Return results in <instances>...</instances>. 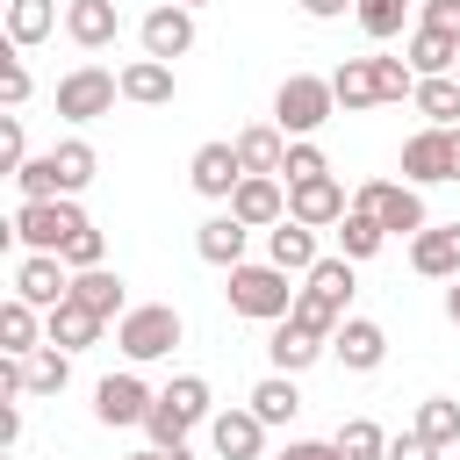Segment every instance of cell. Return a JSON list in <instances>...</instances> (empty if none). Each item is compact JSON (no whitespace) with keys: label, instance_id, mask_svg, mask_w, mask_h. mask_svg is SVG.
I'll return each mask as SVG.
<instances>
[{"label":"cell","instance_id":"obj_35","mask_svg":"<svg viewBox=\"0 0 460 460\" xmlns=\"http://www.w3.org/2000/svg\"><path fill=\"white\" fill-rule=\"evenodd\" d=\"M410 431H417V438H431V446L446 453V446L460 438V402H453V395H424V402H417V424H410Z\"/></svg>","mask_w":460,"mask_h":460},{"label":"cell","instance_id":"obj_9","mask_svg":"<svg viewBox=\"0 0 460 460\" xmlns=\"http://www.w3.org/2000/svg\"><path fill=\"white\" fill-rule=\"evenodd\" d=\"M14 295L50 316L58 302H72V266H65L58 252H22V259H14Z\"/></svg>","mask_w":460,"mask_h":460},{"label":"cell","instance_id":"obj_54","mask_svg":"<svg viewBox=\"0 0 460 460\" xmlns=\"http://www.w3.org/2000/svg\"><path fill=\"white\" fill-rule=\"evenodd\" d=\"M453 79H460V65H453Z\"/></svg>","mask_w":460,"mask_h":460},{"label":"cell","instance_id":"obj_11","mask_svg":"<svg viewBox=\"0 0 460 460\" xmlns=\"http://www.w3.org/2000/svg\"><path fill=\"white\" fill-rule=\"evenodd\" d=\"M230 216H237L244 230H273V223H288V180L244 172V180H237V194H230Z\"/></svg>","mask_w":460,"mask_h":460},{"label":"cell","instance_id":"obj_33","mask_svg":"<svg viewBox=\"0 0 460 460\" xmlns=\"http://www.w3.org/2000/svg\"><path fill=\"white\" fill-rule=\"evenodd\" d=\"M65 381H72V352L43 345V352H29V359H22V395H58Z\"/></svg>","mask_w":460,"mask_h":460},{"label":"cell","instance_id":"obj_51","mask_svg":"<svg viewBox=\"0 0 460 460\" xmlns=\"http://www.w3.org/2000/svg\"><path fill=\"white\" fill-rule=\"evenodd\" d=\"M446 323H453V331H460V280H453V288H446Z\"/></svg>","mask_w":460,"mask_h":460},{"label":"cell","instance_id":"obj_39","mask_svg":"<svg viewBox=\"0 0 460 460\" xmlns=\"http://www.w3.org/2000/svg\"><path fill=\"white\" fill-rule=\"evenodd\" d=\"M402 7H410V0H359L352 14H359V29H367V43H388V36H402Z\"/></svg>","mask_w":460,"mask_h":460},{"label":"cell","instance_id":"obj_6","mask_svg":"<svg viewBox=\"0 0 460 460\" xmlns=\"http://www.w3.org/2000/svg\"><path fill=\"white\" fill-rule=\"evenodd\" d=\"M352 208H367L388 237H424L431 230V216H424V194L410 187V180H367L359 194H352Z\"/></svg>","mask_w":460,"mask_h":460},{"label":"cell","instance_id":"obj_37","mask_svg":"<svg viewBox=\"0 0 460 460\" xmlns=\"http://www.w3.org/2000/svg\"><path fill=\"white\" fill-rule=\"evenodd\" d=\"M381 244H388V230H381V223H374V216H367V208H352V216H345V223H338V252H345V259H352V266H359V259H374V252H381Z\"/></svg>","mask_w":460,"mask_h":460},{"label":"cell","instance_id":"obj_29","mask_svg":"<svg viewBox=\"0 0 460 460\" xmlns=\"http://www.w3.org/2000/svg\"><path fill=\"white\" fill-rule=\"evenodd\" d=\"M244 410H252L259 424H288V417L302 410V388H295V374H266V381L244 395Z\"/></svg>","mask_w":460,"mask_h":460},{"label":"cell","instance_id":"obj_53","mask_svg":"<svg viewBox=\"0 0 460 460\" xmlns=\"http://www.w3.org/2000/svg\"><path fill=\"white\" fill-rule=\"evenodd\" d=\"M180 7H208V0H180Z\"/></svg>","mask_w":460,"mask_h":460},{"label":"cell","instance_id":"obj_15","mask_svg":"<svg viewBox=\"0 0 460 460\" xmlns=\"http://www.w3.org/2000/svg\"><path fill=\"white\" fill-rule=\"evenodd\" d=\"M288 216L309 223V230H338V223L352 216V201H345L338 180H309V187H288Z\"/></svg>","mask_w":460,"mask_h":460},{"label":"cell","instance_id":"obj_46","mask_svg":"<svg viewBox=\"0 0 460 460\" xmlns=\"http://www.w3.org/2000/svg\"><path fill=\"white\" fill-rule=\"evenodd\" d=\"M388 460H438V446L417 438V431H402V438H388Z\"/></svg>","mask_w":460,"mask_h":460},{"label":"cell","instance_id":"obj_16","mask_svg":"<svg viewBox=\"0 0 460 460\" xmlns=\"http://www.w3.org/2000/svg\"><path fill=\"white\" fill-rule=\"evenodd\" d=\"M208 446H216V460H259L266 453V424L252 410H216L208 417Z\"/></svg>","mask_w":460,"mask_h":460},{"label":"cell","instance_id":"obj_27","mask_svg":"<svg viewBox=\"0 0 460 460\" xmlns=\"http://www.w3.org/2000/svg\"><path fill=\"white\" fill-rule=\"evenodd\" d=\"M50 172H58V194L72 201L79 187H93L101 158H93V144H86V137H65V144H50Z\"/></svg>","mask_w":460,"mask_h":460},{"label":"cell","instance_id":"obj_47","mask_svg":"<svg viewBox=\"0 0 460 460\" xmlns=\"http://www.w3.org/2000/svg\"><path fill=\"white\" fill-rule=\"evenodd\" d=\"M280 460H338V446H331V438H288Z\"/></svg>","mask_w":460,"mask_h":460},{"label":"cell","instance_id":"obj_2","mask_svg":"<svg viewBox=\"0 0 460 460\" xmlns=\"http://www.w3.org/2000/svg\"><path fill=\"white\" fill-rule=\"evenodd\" d=\"M216 417V395H208V381L201 374H180L172 388H158V402H151V417H144V431H151V446H187V431L194 424H208Z\"/></svg>","mask_w":460,"mask_h":460},{"label":"cell","instance_id":"obj_19","mask_svg":"<svg viewBox=\"0 0 460 460\" xmlns=\"http://www.w3.org/2000/svg\"><path fill=\"white\" fill-rule=\"evenodd\" d=\"M410 266L424 280H460V223H431L424 237H410Z\"/></svg>","mask_w":460,"mask_h":460},{"label":"cell","instance_id":"obj_41","mask_svg":"<svg viewBox=\"0 0 460 460\" xmlns=\"http://www.w3.org/2000/svg\"><path fill=\"white\" fill-rule=\"evenodd\" d=\"M58 259H65L72 273H93V266H108V237H101V230L86 223V230H79V237H72V244H65Z\"/></svg>","mask_w":460,"mask_h":460},{"label":"cell","instance_id":"obj_24","mask_svg":"<svg viewBox=\"0 0 460 460\" xmlns=\"http://www.w3.org/2000/svg\"><path fill=\"white\" fill-rule=\"evenodd\" d=\"M0 352H14V359L43 352V309H29L22 295H7V302H0Z\"/></svg>","mask_w":460,"mask_h":460},{"label":"cell","instance_id":"obj_42","mask_svg":"<svg viewBox=\"0 0 460 460\" xmlns=\"http://www.w3.org/2000/svg\"><path fill=\"white\" fill-rule=\"evenodd\" d=\"M295 323H302V331H316V338H338L345 309H331V302H316V295L302 288V295H295Z\"/></svg>","mask_w":460,"mask_h":460},{"label":"cell","instance_id":"obj_38","mask_svg":"<svg viewBox=\"0 0 460 460\" xmlns=\"http://www.w3.org/2000/svg\"><path fill=\"white\" fill-rule=\"evenodd\" d=\"M280 180H288V187H309V180H331V158H323V151H316L309 137H295V144H288V165H280Z\"/></svg>","mask_w":460,"mask_h":460},{"label":"cell","instance_id":"obj_26","mask_svg":"<svg viewBox=\"0 0 460 460\" xmlns=\"http://www.w3.org/2000/svg\"><path fill=\"white\" fill-rule=\"evenodd\" d=\"M122 101H137V108H165V101H172V65H158V58H129V65H122Z\"/></svg>","mask_w":460,"mask_h":460},{"label":"cell","instance_id":"obj_50","mask_svg":"<svg viewBox=\"0 0 460 460\" xmlns=\"http://www.w3.org/2000/svg\"><path fill=\"white\" fill-rule=\"evenodd\" d=\"M129 460H194V453H187V446H172V453H165V446H144V453H129Z\"/></svg>","mask_w":460,"mask_h":460},{"label":"cell","instance_id":"obj_1","mask_svg":"<svg viewBox=\"0 0 460 460\" xmlns=\"http://www.w3.org/2000/svg\"><path fill=\"white\" fill-rule=\"evenodd\" d=\"M331 93H338L345 115H359V108H381V101H410L417 72H410V58H345L331 72Z\"/></svg>","mask_w":460,"mask_h":460},{"label":"cell","instance_id":"obj_44","mask_svg":"<svg viewBox=\"0 0 460 460\" xmlns=\"http://www.w3.org/2000/svg\"><path fill=\"white\" fill-rule=\"evenodd\" d=\"M0 165L22 172L29 165V144H22V115H0Z\"/></svg>","mask_w":460,"mask_h":460},{"label":"cell","instance_id":"obj_18","mask_svg":"<svg viewBox=\"0 0 460 460\" xmlns=\"http://www.w3.org/2000/svg\"><path fill=\"white\" fill-rule=\"evenodd\" d=\"M65 36H72L79 50H108V43L122 36L115 0H65Z\"/></svg>","mask_w":460,"mask_h":460},{"label":"cell","instance_id":"obj_20","mask_svg":"<svg viewBox=\"0 0 460 460\" xmlns=\"http://www.w3.org/2000/svg\"><path fill=\"white\" fill-rule=\"evenodd\" d=\"M323 352H331V338L302 331L295 316H288V323H273V338H266V359H273V374H302V367H316Z\"/></svg>","mask_w":460,"mask_h":460},{"label":"cell","instance_id":"obj_34","mask_svg":"<svg viewBox=\"0 0 460 460\" xmlns=\"http://www.w3.org/2000/svg\"><path fill=\"white\" fill-rule=\"evenodd\" d=\"M453 65H460V43L453 36H438V29H417L410 36V72L417 79H446Z\"/></svg>","mask_w":460,"mask_h":460},{"label":"cell","instance_id":"obj_30","mask_svg":"<svg viewBox=\"0 0 460 460\" xmlns=\"http://www.w3.org/2000/svg\"><path fill=\"white\" fill-rule=\"evenodd\" d=\"M50 29H58V0H7V43L14 50H36Z\"/></svg>","mask_w":460,"mask_h":460},{"label":"cell","instance_id":"obj_5","mask_svg":"<svg viewBox=\"0 0 460 460\" xmlns=\"http://www.w3.org/2000/svg\"><path fill=\"white\" fill-rule=\"evenodd\" d=\"M180 338H187V323H180L172 302H137L129 316H115V345H122L137 367H144V359H165Z\"/></svg>","mask_w":460,"mask_h":460},{"label":"cell","instance_id":"obj_13","mask_svg":"<svg viewBox=\"0 0 460 460\" xmlns=\"http://www.w3.org/2000/svg\"><path fill=\"white\" fill-rule=\"evenodd\" d=\"M402 180H410V187L453 180V129H417V137L402 144Z\"/></svg>","mask_w":460,"mask_h":460},{"label":"cell","instance_id":"obj_31","mask_svg":"<svg viewBox=\"0 0 460 460\" xmlns=\"http://www.w3.org/2000/svg\"><path fill=\"white\" fill-rule=\"evenodd\" d=\"M417 115L431 122V129H460V79L446 72V79H417Z\"/></svg>","mask_w":460,"mask_h":460},{"label":"cell","instance_id":"obj_36","mask_svg":"<svg viewBox=\"0 0 460 460\" xmlns=\"http://www.w3.org/2000/svg\"><path fill=\"white\" fill-rule=\"evenodd\" d=\"M331 446H338V460H388V431L374 417H345Z\"/></svg>","mask_w":460,"mask_h":460},{"label":"cell","instance_id":"obj_48","mask_svg":"<svg viewBox=\"0 0 460 460\" xmlns=\"http://www.w3.org/2000/svg\"><path fill=\"white\" fill-rule=\"evenodd\" d=\"M352 7H359V0H302L309 22H338V14H352Z\"/></svg>","mask_w":460,"mask_h":460},{"label":"cell","instance_id":"obj_23","mask_svg":"<svg viewBox=\"0 0 460 460\" xmlns=\"http://www.w3.org/2000/svg\"><path fill=\"white\" fill-rule=\"evenodd\" d=\"M244 237H252V230L223 208V216H208V223L194 230V252H201L208 266H223V273H230V266H244Z\"/></svg>","mask_w":460,"mask_h":460},{"label":"cell","instance_id":"obj_7","mask_svg":"<svg viewBox=\"0 0 460 460\" xmlns=\"http://www.w3.org/2000/svg\"><path fill=\"white\" fill-rule=\"evenodd\" d=\"M79 230H86L79 201H22L14 223H7V237H14L22 252H65Z\"/></svg>","mask_w":460,"mask_h":460},{"label":"cell","instance_id":"obj_8","mask_svg":"<svg viewBox=\"0 0 460 460\" xmlns=\"http://www.w3.org/2000/svg\"><path fill=\"white\" fill-rule=\"evenodd\" d=\"M115 101H122V72H108V65H72L58 79V115L65 122H101Z\"/></svg>","mask_w":460,"mask_h":460},{"label":"cell","instance_id":"obj_10","mask_svg":"<svg viewBox=\"0 0 460 460\" xmlns=\"http://www.w3.org/2000/svg\"><path fill=\"white\" fill-rule=\"evenodd\" d=\"M137 43H144V58H158V65L187 58V50H194V7H180V0L151 7V14H144V29H137Z\"/></svg>","mask_w":460,"mask_h":460},{"label":"cell","instance_id":"obj_4","mask_svg":"<svg viewBox=\"0 0 460 460\" xmlns=\"http://www.w3.org/2000/svg\"><path fill=\"white\" fill-rule=\"evenodd\" d=\"M331 115H338V93H331L323 72H288V79H280V93H273V122L288 129V144H295V137H316Z\"/></svg>","mask_w":460,"mask_h":460},{"label":"cell","instance_id":"obj_22","mask_svg":"<svg viewBox=\"0 0 460 460\" xmlns=\"http://www.w3.org/2000/svg\"><path fill=\"white\" fill-rule=\"evenodd\" d=\"M237 158H244V172L280 180V165H288V129H280V122H252V129H237Z\"/></svg>","mask_w":460,"mask_h":460},{"label":"cell","instance_id":"obj_52","mask_svg":"<svg viewBox=\"0 0 460 460\" xmlns=\"http://www.w3.org/2000/svg\"><path fill=\"white\" fill-rule=\"evenodd\" d=\"M453 180H460V129H453Z\"/></svg>","mask_w":460,"mask_h":460},{"label":"cell","instance_id":"obj_17","mask_svg":"<svg viewBox=\"0 0 460 460\" xmlns=\"http://www.w3.org/2000/svg\"><path fill=\"white\" fill-rule=\"evenodd\" d=\"M331 352H338L352 374H374V367L388 359V331H381L374 316H345V323H338V338H331Z\"/></svg>","mask_w":460,"mask_h":460},{"label":"cell","instance_id":"obj_40","mask_svg":"<svg viewBox=\"0 0 460 460\" xmlns=\"http://www.w3.org/2000/svg\"><path fill=\"white\" fill-rule=\"evenodd\" d=\"M14 187H22V201H65V194H58V172H50V151H36V158L14 172Z\"/></svg>","mask_w":460,"mask_h":460},{"label":"cell","instance_id":"obj_32","mask_svg":"<svg viewBox=\"0 0 460 460\" xmlns=\"http://www.w3.org/2000/svg\"><path fill=\"white\" fill-rule=\"evenodd\" d=\"M302 288H309L316 302H331V309H345V302H352V259H345V252H331V259H316V266L302 273Z\"/></svg>","mask_w":460,"mask_h":460},{"label":"cell","instance_id":"obj_14","mask_svg":"<svg viewBox=\"0 0 460 460\" xmlns=\"http://www.w3.org/2000/svg\"><path fill=\"white\" fill-rule=\"evenodd\" d=\"M187 180H194V194H208V201H230V194H237V180H244V158H237V144H201V151H194V165H187Z\"/></svg>","mask_w":460,"mask_h":460},{"label":"cell","instance_id":"obj_45","mask_svg":"<svg viewBox=\"0 0 460 460\" xmlns=\"http://www.w3.org/2000/svg\"><path fill=\"white\" fill-rule=\"evenodd\" d=\"M424 29H438V36L460 43V0H424Z\"/></svg>","mask_w":460,"mask_h":460},{"label":"cell","instance_id":"obj_21","mask_svg":"<svg viewBox=\"0 0 460 460\" xmlns=\"http://www.w3.org/2000/svg\"><path fill=\"white\" fill-rule=\"evenodd\" d=\"M316 259H323V252H316V230H309V223L288 216V223L266 230V266H280V273H309Z\"/></svg>","mask_w":460,"mask_h":460},{"label":"cell","instance_id":"obj_12","mask_svg":"<svg viewBox=\"0 0 460 460\" xmlns=\"http://www.w3.org/2000/svg\"><path fill=\"white\" fill-rule=\"evenodd\" d=\"M151 388L137 381V374H108V381H93V417L108 424V431H122V424H144L151 417Z\"/></svg>","mask_w":460,"mask_h":460},{"label":"cell","instance_id":"obj_25","mask_svg":"<svg viewBox=\"0 0 460 460\" xmlns=\"http://www.w3.org/2000/svg\"><path fill=\"white\" fill-rule=\"evenodd\" d=\"M93 338H101V316L79 309V302H58V309L43 316V345H58V352H86Z\"/></svg>","mask_w":460,"mask_h":460},{"label":"cell","instance_id":"obj_49","mask_svg":"<svg viewBox=\"0 0 460 460\" xmlns=\"http://www.w3.org/2000/svg\"><path fill=\"white\" fill-rule=\"evenodd\" d=\"M14 438H22V410H14V402H0V446H14Z\"/></svg>","mask_w":460,"mask_h":460},{"label":"cell","instance_id":"obj_3","mask_svg":"<svg viewBox=\"0 0 460 460\" xmlns=\"http://www.w3.org/2000/svg\"><path fill=\"white\" fill-rule=\"evenodd\" d=\"M223 295H230V309L252 316V323H288L302 288H288L280 266H252V259H244V266H230V288H223Z\"/></svg>","mask_w":460,"mask_h":460},{"label":"cell","instance_id":"obj_43","mask_svg":"<svg viewBox=\"0 0 460 460\" xmlns=\"http://www.w3.org/2000/svg\"><path fill=\"white\" fill-rule=\"evenodd\" d=\"M29 86H36V79H29V65H22L14 50H7V58H0V101H7V115H14L22 101H29Z\"/></svg>","mask_w":460,"mask_h":460},{"label":"cell","instance_id":"obj_28","mask_svg":"<svg viewBox=\"0 0 460 460\" xmlns=\"http://www.w3.org/2000/svg\"><path fill=\"white\" fill-rule=\"evenodd\" d=\"M72 302H79V309H93L101 323H108V316H129V302H122V273H108V266L72 273Z\"/></svg>","mask_w":460,"mask_h":460}]
</instances>
